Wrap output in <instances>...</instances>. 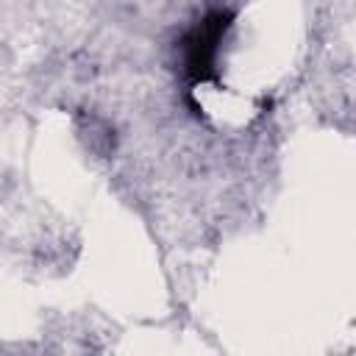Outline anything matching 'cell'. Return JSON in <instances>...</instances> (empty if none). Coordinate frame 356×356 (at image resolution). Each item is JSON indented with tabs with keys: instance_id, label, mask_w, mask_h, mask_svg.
Returning <instances> with one entry per match:
<instances>
[{
	"instance_id": "obj_1",
	"label": "cell",
	"mask_w": 356,
	"mask_h": 356,
	"mask_svg": "<svg viewBox=\"0 0 356 356\" xmlns=\"http://www.w3.org/2000/svg\"><path fill=\"white\" fill-rule=\"evenodd\" d=\"M225 17L222 14H211L206 17L186 39V70L195 75V78H209L211 67H214V58H217V44L225 33Z\"/></svg>"
}]
</instances>
